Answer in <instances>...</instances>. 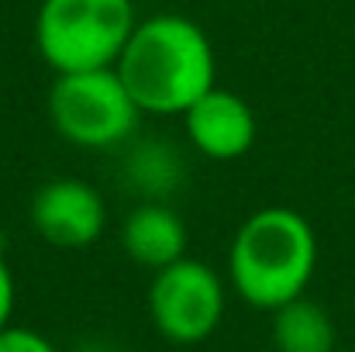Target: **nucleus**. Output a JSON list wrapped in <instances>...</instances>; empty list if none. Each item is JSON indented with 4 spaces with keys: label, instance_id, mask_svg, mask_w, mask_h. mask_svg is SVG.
I'll use <instances>...</instances> for the list:
<instances>
[{
    "label": "nucleus",
    "instance_id": "11",
    "mask_svg": "<svg viewBox=\"0 0 355 352\" xmlns=\"http://www.w3.org/2000/svg\"><path fill=\"white\" fill-rule=\"evenodd\" d=\"M0 352H59V349H55L42 332L10 325V328L0 332Z\"/></svg>",
    "mask_w": 355,
    "mask_h": 352
},
{
    "label": "nucleus",
    "instance_id": "3",
    "mask_svg": "<svg viewBox=\"0 0 355 352\" xmlns=\"http://www.w3.org/2000/svg\"><path fill=\"white\" fill-rule=\"evenodd\" d=\"M138 24L135 0H42L35 45L52 73L114 66Z\"/></svg>",
    "mask_w": 355,
    "mask_h": 352
},
{
    "label": "nucleus",
    "instance_id": "4",
    "mask_svg": "<svg viewBox=\"0 0 355 352\" xmlns=\"http://www.w3.org/2000/svg\"><path fill=\"white\" fill-rule=\"evenodd\" d=\"M45 108L55 135L87 152H111L128 145L141 121V108L114 66L55 73Z\"/></svg>",
    "mask_w": 355,
    "mask_h": 352
},
{
    "label": "nucleus",
    "instance_id": "2",
    "mask_svg": "<svg viewBox=\"0 0 355 352\" xmlns=\"http://www.w3.org/2000/svg\"><path fill=\"white\" fill-rule=\"evenodd\" d=\"M318 269L314 225L293 208H262L238 225L228 249V280L235 294L259 311H276L304 297Z\"/></svg>",
    "mask_w": 355,
    "mask_h": 352
},
{
    "label": "nucleus",
    "instance_id": "1",
    "mask_svg": "<svg viewBox=\"0 0 355 352\" xmlns=\"http://www.w3.org/2000/svg\"><path fill=\"white\" fill-rule=\"evenodd\" d=\"M141 115L183 117L218 83V56L207 31L187 14L141 17L114 62Z\"/></svg>",
    "mask_w": 355,
    "mask_h": 352
},
{
    "label": "nucleus",
    "instance_id": "5",
    "mask_svg": "<svg viewBox=\"0 0 355 352\" xmlns=\"http://www.w3.org/2000/svg\"><path fill=\"white\" fill-rule=\"evenodd\" d=\"M228 294L214 266L200 259H176L152 273L148 318L155 332L173 346H197L211 339L225 321Z\"/></svg>",
    "mask_w": 355,
    "mask_h": 352
},
{
    "label": "nucleus",
    "instance_id": "9",
    "mask_svg": "<svg viewBox=\"0 0 355 352\" xmlns=\"http://www.w3.org/2000/svg\"><path fill=\"white\" fill-rule=\"evenodd\" d=\"M335 321L318 301L293 297L272 311V346L276 352H335Z\"/></svg>",
    "mask_w": 355,
    "mask_h": 352
},
{
    "label": "nucleus",
    "instance_id": "7",
    "mask_svg": "<svg viewBox=\"0 0 355 352\" xmlns=\"http://www.w3.org/2000/svg\"><path fill=\"white\" fill-rule=\"evenodd\" d=\"M183 131L187 142L214 162H232L241 159L259 135V121L252 104L225 87H211L204 97H197L187 111H183Z\"/></svg>",
    "mask_w": 355,
    "mask_h": 352
},
{
    "label": "nucleus",
    "instance_id": "6",
    "mask_svg": "<svg viewBox=\"0 0 355 352\" xmlns=\"http://www.w3.org/2000/svg\"><path fill=\"white\" fill-rule=\"evenodd\" d=\"M28 221L42 242L76 252L101 242L107 228V204L94 183L80 176H55L31 194Z\"/></svg>",
    "mask_w": 355,
    "mask_h": 352
},
{
    "label": "nucleus",
    "instance_id": "10",
    "mask_svg": "<svg viewBox=\"0 0 355 352\" xmlns=\"http://www.w3.org/2000/svg\"><path fill=\"white\" fill-rule=\"evenodd\" d=\"M124 176L138 194H145V201H162L166 194L176 190L183 176V159L166 142H155V138L135 142L124 159Z\"/></svg>",
    "mask_w": 355,
    "mask_h": 352
},
{
    "label": "nucleus",
    "instance_id": "8",
    "mask_svg": "<svg viewBox=\"0 0 355 352\" xmlns=\"http://www.w3.org/2000/svg\"><path fill=\"white\" fill-rule=\"evenodd\" d=\"M121 249L135 266L155 273L187 255V225L166 201H141L121 225Z\"/></svg>",
    "mask_w": 355,
    "mask_h": 352
},
{
    "label": "nucleus",
    "instance_id": "12",
    "mask_svg": "<svg viewBox=\"0 0 355 352\" xmlns=\"http://www.w3.org/2000/svg\"><path fill=\"white\" fill-rule=\"evenodd\" d=\"M14 304H17V287H14V273L0 252V332L10 328V318H14Z\"/></svg>",
    "mask_w": 355,
    "mask_h": 352
}]
</instances>
